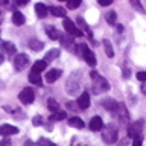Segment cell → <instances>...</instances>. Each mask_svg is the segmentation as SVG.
Masks as SVG:
<instances>
[{
    "mask_svg": "<svg viewBox=\"0 0 146 146\" xmlns=\"http://www.w3.org/2000/svg\"><path fill=\"white\" fill-rule=\"evenodd\" d=\"M90 76H91V79H93V91H94V94H102L105 93V91H108L110 90V84L107 82V79L102 76H99L98 75V72H90Z\"/></svg>",
    "mask_w": 146,
    "mask_h": 146,
    "instance_id": "cell-1",
    "label": "cell"
},
{
    "mask_svg": "<svg viewBox=\"0 0 146 146\" xmlns=\"http://www.w3.org/2000/svg\"><path fill=\"white\" fill-rule=\"evenodd\" d=\"M102 140L105 143L111 145L117 140V129L114 125H107L102 128Z\"/></svg>",
    "mask_w": 146,
    "mask_h": 146,
    "instance_id": "cell-2",
    "label": "cell"
},
{
    "mask_svg": "<svg viewBox=\"0 0 146 146\" xmlns=\"http://www.w3.org/2000/svg\"><path fill=\"white\" fill-rule=\"evenodd\" d=\"M141 132H143V120H137V122L132 123V125L128 126V135H129L132 140L141 137Z\"/></svg>",
    "mask_w": 146,
    "mask_h": 146,
    "instance_id": "cell-3",
    "label": "cell"
},
{
    "mask_svg": "<svg viewBox=\"0 0 146 146\" xmlns=\"http://www.w3.org/2000/svg\"><path fill=\"white\" fill-rule=\"evenodd\" d=\"M79 72H76L75 75H72L70 78H68V81H67V93L68 94H75L78 88H79Z\"/></svg>",
    "mask_w": 146,
    "mask_h": 146,
    "instance_id": "cell-4",
    "label": "cell"
},
{
    "mask_svg": "<svg viewBox=\"0 0 146 146\" xmlns=\"http://www.w3.org/2000/svg\"><path fill=\"white\" fill-rule=\"evenodd\" d=\"M78 47L81 49V53H82V56H84V59L87 61V64L91 66V67H94L96 66V56H94V53L91 52V50L87 47L85 44H79Z\"/></svg>",
    "mask_w": 146,
    "mask_h": 146,
    "instance_id": "cell-5",
    "label": "cell"
},
{
    "mask_svg": "<svg viewBox=\"0 0 146 146\" xmlns=\"http://www.w3.org/2000/svg\"><path fill=\"white\" fill-rule=\"evenodd\" d=\"M64 29L67 31V34L70 35V36H82L84 34L78 29L76 25L73 23L72 20H68V18H64Z\"/></svg>",
    "mask_w": 146,
    "mask_h": 146,
    "instance_id": "cell-6",
    "label": "cell"
},
{
    "mask_svg": "<svg viewBox=\"0 0 146 146\" xmlns=\"http://www.w3.org/2000/svg\"><path fill=\"white\" fill-rule=\"evenodd\" d=\"M27 64H29V56L25 53H18L15 55V58H14V67H15V70H23Z\"/></svg>",
    "mask_w": 146,
    "mask_h": 146,
    "instance_id": "cell-7",
    "label": "cell"
},
{
    "mask_svg": "<svg viewBox=\"0 0 146 146\" xmlns=\"http://www.w3.org/2000/svg\"><path fill=\"white\" fill-rule=\"evenodd\" d=\"M59 41H61V46L64 49L70 50V52H76L78 46L75 44V41H73V36H70V35H61Z\"/></svg>",
    "mask_w": 146,
    "mask_h": 146,
    "instance_id": "cell-8",
    "label": "cell"
},
{
    "mask_svg": "<svg viewBox=\"0 0 146 146\" xmlns=\"http://www.w3.org/2000/svg\"><path fill=\"white\" fill-rule=\"evenodd\" d=\"M18 98H20V100L23 104H32L34 102V90L31 88V87H27V88H25V90H21L20 91V94H18Z\"/></svg>",
    "mask_w": 146,
    "mask_h": 146,
    "instance_id": "cell-9",
    "label": "cell"
},
{
    "mask_svg": "<svg viewBox=\"0 0 146 146\" xmlns=\"http://www.w3.org/2000/svg\"><path fill=\"white\" fill-rule=\"evenodd\" d=\"M114 117H117L119 120H120L122 123H125V125L129 122V114H128V110L125 108V105L119 104V108H117L116 114H114Z\"/></svg>",
    "mask_w": 146,
    "mask_h": 146,
    "instance_id": "cell-10",
    "label": "cell"
},
{
    "mask_svg": "<svg viewBox=\"0 0 146 146\" xmlns=\"http://www.w3.org/2000/svg\"><path fill=\"white\" fill-rule=\"evenodd\" d=\"M102 107L114 116L117 111V108H119V102H116L114 99H105V100H102Z\"/></svg>",
    "mask_w": 146,
    "mask_h": 146,
    "instance_id": "cell-11",
    "label": "cell"
},
{
    "mask_svg": "<svg viewBox=\"0 0 146 146\" xmlns=\"http://www.w3.org/2000/svg\"><path fill=\"white\" fill-rule=\"evenodd\" d=\"M18 132V128L17 126H12V125H2L0 126V135L3 137H9V135H14Z\"/></svg>",
    "mask_w": 146,
    "mask_h": 146,
    "instance_id": "cell-12",
    "label": "cell"
},
{
    "mask_svg": "<svg viewBox=\"0 0 146 146\" xmlns=\"http://www.w3.org/2000/svg\"><path fill=\"white\" fill-rule=\"evenodd\" d=\"M78 107L81 110H87L90 107V96L87 93H82L79 98H78Z\"/></svg>",
    "mask_w": 146,
    "mask_h": 146,
    "instance_id": "cell-13",
    "label": "cell"
},
{
    "mask_svg": "<svg viewBox=\"0 0 146 146\" xmlns=\"http://www.w3.org/2000/svg\"><path fill=\"white\" fill-rule=\"evenodd\" d=\"M76 23H78V26L81 27V32L82 34H84V32H87V35H88V38H93V34H91V31H90V27H88V25H87V23L84 21V18L82 17H78L76 18Z\"/></svg>",
    "mask_w": 146,
    "mask_h": 146,
    "instance_id": "cell-14",
    "label": "cell"
},
{
    "mask_svg": "<svg viewBox=\"0 0 146 146\" xmlns=\"http://www.w3.org/2000/svg\"><path fill=\"white\" fill-rule=\"evenodd\" d=\"M102 128H104V122L99 116H94L90 120V129L91 131H99V129H102Z\"/></svg>",
    "mask_w": 146,
    "mask_h": 146,
    "instance_id": "cell-15",
    "label": "cell"
},
{
    "mask_svg": "<svg viewBox=\"0 0 146 146\" xmlns=\"http://www.w3.org/2000/svg\"><path fill=\"white\" fill-rule=\"evenodd\" d=\"M0 49H2V52L8 53V55L15 53V46H14V43H11V41H5V43H2L0 44Z\"/></svg>",
    "mask_w": 146,
    "mask_h": 146,
    "instance_id": "cell-16",
    "label": "cell"
},
{
    "mask_svg": "<svg viewBox=\"0 0 146 146\" xmlns=\"http://www.w3.org/2000/svg\"><path fill=\"white\" fill-rule=\"evenodd\" d=\"M61 73L62 72L59 70V68H52V70L46 75V81H47V82H55L59 76H61Z\"/></svg>",
    "mask_w": 146,
    "mask_h": 146,
    "instance_id": "cell-17",
    "label": "cell"
},
{
    "mask_svg": "<svg viewBox=\"0 0 146 146\" xmlns=\"http://www.w3.org/2000/svg\"><path fill=\"white\" fill-rule=\"evenodd\" d=\"M35 12H36V15H38L40 18H44L46 15H47V12H49V8L46 6V5H43V3H36L35 5Z\"/></svg>",
    "mask_w": 146,
    "mask_h": 146,
    "instance_id": "cell-18",
    "label": "cell"
},
{
    "mask_svg": "<svg viewBox=\"0 0 146 146\" xmlns=\"http://www.w3.org/2000/svg\"><path fill=\"white\" fill-rule=\"evenodd\" d=\"M46 67H47V62H44L43 59H41V61H36L34 66H32V72L31 73H36V75H40L43 70H46Z\"/></svg>",
    "mask_w": 146,
    "mask_h": 146,
    "instance_id": "cell-19",
    "label": "cell"
},
{
    "mask_svg": "<svg viewBox=\"0 0 146 146\" xmlns=\"http://www.w3.org/2000/svg\"><path fill=\"white\" fill-rule=\"evenodd\" d=\"M59 56V49H50L47 53H46V56L43 61L44 62H47V61H53V59H56Z\"/></svg>",
    "mask_w": 146,
    "mask_h": 146,
    "instance_id": "cell-20",
    "label": "cell"
},
{
    "mask_svg": "<svg viewBox=\"0 0 146 146\" xmlns=\"http://www.w3.org/2000/svg\"><path fill=\"white\" fill-rule=\"evenodd\" d=\"M29 47L32 50H35V52H40V50L44 47V44H43V41H40L36 38H32V40H29Z\"/></svg>",
    "mask_w": 146,
    "mask_h": 146,
    "instance_id": "cell-21",
    "label": "cell"
},
{
    "mask_svg": "<svg viewBox=\"0 0 146 146\" xmlns=\"http://www.w3.org/2000/svg\"><path fill=\"white\" fill-rule=\"evenodd\" d=\"M12 21H14V25H17V26L25 25V15H23L20 11H15L12 14Z\"/></svg>",
    "mask_w": 146,
    "mask_h": 146,
    "instance_id": "cell-22",
    "label": "cell"
},
{
    "mask_svg": "<svg viewBox=\"0 0 146 146\" xmlns=\"http://www.w3.org/2000/svg\"><path fill=\"white\" fill-rule=\"evenodd\" d=\"M46 32H47V35H49L52 40H59V38H61V35H62L61 32L56 31V29H55V27H52V26H47V27H46Z\"/></svg>",
    "mask_w": 146,
    "mask_h": 146,
    "instance_id": "cell-23",
    "label": "cell"
},
{
    "mask_svg": "<svg viewBox=\"0 0 146 146\" xmlns=\"http://www.w3.org/2000/svg\"><path fill=\"white\" fill-rule=\"evenodd\" d=\"M68 125L72 128H78V129H81V128H84V122H82L81 117H72L70 120H68Z\"/></svg>",
    "mask_w": 146,
    "mask_h": 146,
    "instance_id": "cell-24",
    "label": "cell"
},
{
    "mask_svg": "<svg viewBox=\"0 0 146 146\" xmlns=\"http://www.w3.org/2000/svg\"><path fill=\"white\" fill-rule=\"evenodd\" d=\"M102 43H104V47H105V53H107V56L113 58V56H114V50H113V46H111V43H110L108 40H104Z\"/></svg>",
    "mask_w": 146,
    "mask_h": 146,
    "instance_id": "cell-25",
    "label": "cell"
},
{
    "mask_svg": "<svg viewBox=\"0 0 146 146\" xmlns=\"http://www.w3.org/2000/svg\"><path fill=\"white\" fill-rule=\"evenodd\" d=\"M116 18H117V15L114 11H110V12H107V15H105V20H107V23L111 26H116Z\"/></svg>",
    "mask_w": 146,
    "mask_h": 146,
    "instance_id": "cell-26",
    "label": "cell"
},
{
    "mask_svg": "<svg viewBox=\"0 0 146 146\" xmlns=\"http://www.w3.org/2000/svg\"><path fill=\"white\" fill-rule=\"evenodd\" d=\"M49 11L52 12L55 17H64V15H66V11H64L62 8H59V6H50Z\"/></svg>",
    "mask_w": 146,
    "mask_h": 146,
    "instance_id": "cell-27",
    "label": "cell"
},
{
    "mask_svg": "<svg viewBox=\"0 0 146 146\" xmlns=\"http://www.w3.org/2000/svg\"><path fill=\"white\" fill-rule=\"evenodd\" d=\"M29 82H31V84H35V85H41V84H43L41 76L36 75V73H29Z\"/></svg>",
    "mask_w": 146,
    "mask_h": 146,
    "instance_id": "cell-28",
    "label": "cell"
},
{
    "mask_svg": "<svg viewBox=\"0 0 146 146\" xmlns=\"http://www.w3.org/2000/svg\"><path fill=\"white\" fill-rule=\"evenodd\" d=\"M67 117V113L66 111H56V113H52V116H50V120H62V119Z\"/></svg>",
    "mask_w": 146,
    "mask_h": 146,
    "instance_id": "cell-29",
    "label": "cell"
},
{
    "mask_svg": "<svg viewBox=\"0 0 146 146\" xmlns=\"http://www.w3.org/2000/svg\"><path fill=\"white\" fill-rule=\"evenodd\" d=\"M47 107H49V110L52 113H56V111H59V105H58V102L55 99H52L50 98L49 100H47Z\"/></svg>",
    "mask_w": 146,
    "mask_h": 146,
    "instance_id": "cell-30",
    "label": "cell"
},
{
    "mask_svg": "<svg viewBox=\"0 0 146 146\" xmlns=\"http://www.w3.org/2000/svg\"><path fill=\"white\" fill-rule=\"evenodd\" d=\"M36 146H56L53 143V141H50L47 139H38V141H36Z\"/></svg>",
    "mask_w": 146,
    "mask_h": 146,
    "instance_id": "cell-31",
    "label": "cell"
},
{
    "mask_svg": "<svg viewBox=\"0 0 146 146\" xmlns=\"http://www.w3.org/2000/svg\"><path fill=\"white\" fill-rule=\"evenodd\" d=\"M131 5H132V6H134V8H135L139 12H145V9H143V6L140 5L139 0H131Z\"/></svg>",
    "mask_w": 146,
    "mask_h": 146,
    "instance_id": "cell-32",
    "label": "cell"
},
{
    "mask_svg": "<svg viewBox=\"0 0 146 146\" xmlns=\"http://www.w3.org/2000/svg\"><path fill=\"white\" fill-rule=\"evenodd\" d=\"M32 123H34V126H41L43 125V117L41 116H35L32 119Z\"/></svg>",
    "mask_w": 146,
    "mask_h": 146,
    "instance_id": "cell-33",
    "label": "cell"
},
{
    "mask_svg": "<svg viewBox=\"0 0 146 146\" xmlns=\"http://www.w3.org/2000/svg\"><path fill=\"white\" fill-rule=\"evenodd\" d=\"M78 6H81V2L79 0H76V2H67V8L68 9H75Z\"/></svg>",
    "mask_w": 146,
    "mask_h": 146,
    "instance_id": "cell-34",
    "label": "cell"
},
{
    "mask_svg": "<svg viewBox=\"0 0 146 146\" xmlns=\"http://www.w3.org/2000/svg\"><path fill=\"white\" fill-rule=\"evenodd\" d=\"M137 79L141 81V82H145L146 81V72H139V73H137Z\"/></svg>",
    "mask_w": 146,
    "mask_h": 146,
    "instance_id": "cell-35",
    "label": "cell"
},
{
    "mask_svg": "<svg viewBox=\"0 0 146 146\" xmlns=\"http://www.w3.org/2000/svg\"><path fill=\"white\" fill-rule=\"evenodd\" d=\"M141 141H143V137L134 139V140H132V146H141Z\"/></svg>",
    "mask_w": 146,
    "mask_h": 146,
    "instance_id": "cell-36",
    "label": "cell"
},
{
    "mask_svg": "<svg viewBox=\"0 0 146 146\" xmlns=\"http://www.w3.org/2000/svg\"><path fill=\"white\" fill-rule=\"evenodd\" d=\"M9 143H11V140H9L8 137H5V139H3L2 141H0V146H8Z\"/></svg>",
    "mask_w": 146,
    "mask_h": 146,
    "instance_id": "cell-37",
    "label": "cell"
},
{
    "mask_svg": "<svg viewBox=\"0 0 146 146\" xmlns=\"http://www.w3.org/2000/svg\"><path fill=\"white\" fill-rule=\"evenodd\" d=\"M99 3L102 5V6H108V5H111V3H113V0H100Z\"/></svg>",
    "mask_w": 146,
    "mask_h": 146,
    "instance_id": "cell-38",
    "label": "cell"
},
{
    "mask_svg": "<svg viewBox=\"0 0 146 146\" xmlns=\"http://www.w3.org/2000/svg\"><path fill=\"white\" fill-rule=\"evenodd\" d=\"M117 32H123V26L122 25H117Z\"/></svg>",
    "mask_w": 146,
    "mask_h": 146,
    "instance_id": "cell-39",
    "label": "cell"
},
{
    "mask_svg": "<svg viewBox=\"0 0 146 146\" xmlns=\"http://www.w3.org/2000/svg\"><path fill=\"white\" fill-rule=\"evenodd\" d=\"M25 146H34V143H32V141H31V140H27Z\"/></svg>",
    "mask_w": 146,
    "mask_h": 146,
    "instance_id": "cell-40",
    "label": "cell"
},
{
    "mask_svg": "<svg viewBox=\"0 0 146 146\" xmlns=\"http://www.w3.org/2000/svg\"><path fill=\"white\" fill-rule=\"evenodd\" d=\"M27 3V0H20V2H18V5H26Z\"/></svg>",
    "mask_w": 146,
    "mask_h": 146,
    "instance_id": "cell-41",
    "label": "cell"
},
{
    "mask_svg": "<svg viewBox=\"0 0 146 146\" xmlns=\"http://www.w3.org/2000/svg\"><path fill=\"white\" fill-rule=\"evenodd\" d=\"M141 91H143V93L146 94V85H143V87H141Z\"/></svg>",
    "mask_w": 146,
    "mask_h": 146,
    "instance_id": "cell-42",
    "label": "cell"
},
{
    "mask_svg": "<svg viewBox=\"0 0 146 146\" xmlns=\"http://www.w3.org/2000/svg\"><path fill=\"white\" fill-rule=\"evenodd\" d=\"M3 62V55H0V64Z\"/></svg>",
    "mask_w": 146,
    "mask_h": 146,
    "instance_id": "cell-43",
    "label": "cell"
}]
</instances>
